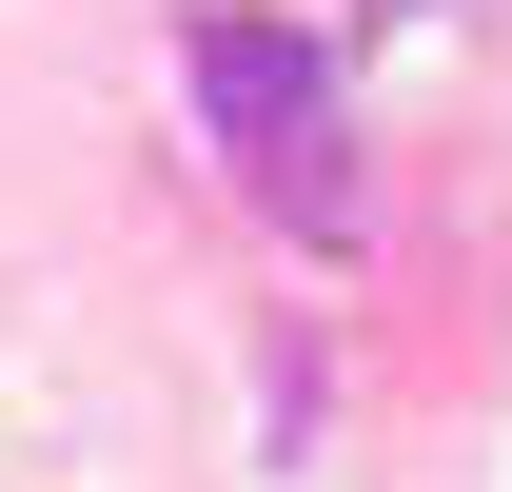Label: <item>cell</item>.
I'll return each mask as SVG.
<instances>
[{
	"label": "cell",
	"mask_w": 512,
	"mask_h": 492,
	"mask_svg": "<svg viewBox=\"0 0 512 492\" xmlns=\"http://www.w3.org/2000/svg\"><path fill=\"white\" fill-rule=\"evenodd\" d=\"M178 79H197V119H217V158L256 178L276 237L335 256L355 217H375V197H355V119H335V60L296 40V20H237V0H217V20L178 40Z\"/></svg>",
	"instance_id": "obj_1"
},
{
	"label": "cell",
	"mask_w": 512,
	"mask_h": 492,
	"mask_svg": "<svg viewBox=\"0 0 512 492\" xmlns=\"http://www.w3.org/2000/svg\"><path fill=\"white\" fill-rule=\"evenodd\" d=\"M394 20H414V0H394Z\"/></svg>",
	"instance_id": "obj_2"
}]
</instances>
